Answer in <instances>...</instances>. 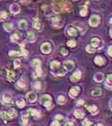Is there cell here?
<instances>
[{"label": "cell", "instance_id": "obj_1", "mask_svg": "<svg viewBox=\"0 0 112 126\" xmlns=\"http://www.w3.org/2000/svg\"><path fill=\"white\" fill-rule=\"evenodd\" d=\"M52 9L55 13H60L62 12L72 11V7L69 2H68L67 0H62V1L54 2L52 4Z\"/></svg>", "mask_w": 112, "mask_h": 126}, {"label": "cell", "instance_id": "obj_2", "mask_svg": "<svg viewBox=\"0 0 112 126\" xmlns=\"http://www.w3.org/2000/svg\"><path fill=\"white\" fill-rule=\"evenodd\" d=\"M41 103L43 106H45L47 108V109H51V108L52 107V98L49 95H43L41 98Z\"/></svg>", "mask_w": 112, "mask_h": 126}, {"label": "cell", "instance_id": "obj_3", "mask_svg": "<svg viewBox=\"0 0 112 126\" xmlns=\"http://www.w3.org/2000/svg\"><path fill=\"white\" fill-rule=\"evenodd\" d=\"M62 19L59 16H56L54 18H52V25L55 28H61L62 26Z\"/></svg>", "mask_w": 112, "mask_h": 126}, {"label": "cell", "instance_id": "obj_4", "mask_svg": "<svg viewBox=\"0 0 112 126\" xmlns=\"http://www.w3.org/2000/svg\"><path fill=\"white\" fill-rule=\"evenodd\" d=\"M41 50L44 53V54H49V53L52 51V46H51V44L48 42L43 43L41 46Z\"/></svg>", "mask_w": 112, "mask_h": 126}, {"label": "cell", "instance_id": "obj_5", "mask_svg": "<svg viewBox=\"0 0 112 126\" xmlns=\"http://www.w3.org/2000/svg\"><path fill=\"white\" fill-rule=\"evenodd\" d=\"M5 72H6V77H7V79L9 80V82H13V81L15 80V78H16V74H15V72H14V71L6 69Z\"/></svg>", "mask_w": 112, "mask_h": 126}, {"label": "cell", "instance_id": "obj_6", "mask_svg": "<svg viewBox=\"0 0 112 126\" xmlns=\"http://www.w3.org/2000/svg\"><path fill=\"white\" fill-rule=\"evenodd\" d=\"M99 21H100V19L99 16H97V15H93V16H91L89 19V25L93 27H96L98 26V25L99 24Z\"/></svg>", "mask_w": 112, "mask_h": 126}, {"label": "cell", "instance_id": "obj_7", "mask_svg": "<svg viewBox=\"0 0 112 126\" xmlns=\"http://www.w3.org/2000/svg\"><path fill=\"white\" fill-rule=\"evenodd\" d=\"M2 102L5 104H12V98L9 93H3L1 97Z\"/></svg>", "mask_w": 112, "mask_h": 126}, {"label": "cell", "instance_id": "obj_8", "mask_svg": "<svg viewBox=\"0 0 112 126\" xmlns=\"http://www.w3.org/2000/svg\"><path fill=\"white\" fill-rule=\"evenodd\" d=\"M9 9H10V12L12 13L17 14V13H19V11H20V7H19V5L17 4V3H13V4L10 5Z\"/></svg>", "mask_w": 112, "mask_h": 126}, {"label": "cell", "instance_id": "obj_9", "mask_svg": "<svg viewBox=\"0 0 112 126\" xmlns=\"http://www.w3.org/2000/svg\"><path fill=\"white\" fill-rule=\"evenodd\" d=\"M81 76H82L81 72L80 71H77V72H75L72 74V76L70 77V79L72 82H77V81H78L81 78Z\"/></svg>", "mask_w": 112, "mask_h": 126}, {"label": "cell", "instance_id": "obj_10", "mask_svg": "<svg viewBox=\"0 0 112 126\" xmlns=\"http://www.w3.org/2000/svg\"><path fill=\"white\" fill-rule=\"evenodd\" d=\"M63 66L67 71H72L74 67V63L72 61H67L63 63Z\"/></svg>", "mask_w": 112, "mask_h": 126}, {"label": "cell", "instance_id": "obj_11", "mask_svg": "<svg viewBox=\"0 0 112 126\" xmlns=\"http://www.w3.org/2000/svg\"><path fill=\"white\" fill-rule=\"evenodd\" d=\"M67 33L68 34V35H71V36H75L78 34V30L72 26H68L67 28Z\"/></svg>", "mask_w": 112, "mask_h": 126}, {"label": "cell", "instance_id": "obj_12", "mask_svg": "<svg viewBox=\"0 0 112 126\" xmlns=\"http://www.w3.org/2000/svg\"><path fill=\"white\" fill-rule=\"evenodd\" d=\"M26 98L30 103H34V102H35V100H36V94L34 92H29L27 93Z\"/></svg>", "mask_w": 112, "mask_h": 126}, {"label": "cell", "instance_id": "obj_13", "mask_svg": "<svg viewBox=\"0 0 112 126\" xmlns=\"http://www.w3.org/2000/svg\"><path fill=\"white\" fill-rule=\"evenodd\" d=\"M78 92H79V88H78V87H73V88H72L70 89L69 95L72 98H75L78 94Z\"/></svg>", "mask_w": 112, "mask_h": 126}, {"label": "cell", "instance_id": "obj_14", "mask_svg": "<svg viewBox=\"0 0 112 126\" xmlns=\"http://www.w3.org/2000/svg\"><path fill=\"white\" fill-rule=\"evenodd\" d=\"M21 38V34L19 32H15L10 36V40L12 42H18Z\"/></svg>", "mask_w": 112, "mask_h": 126}, {"label": "cell", "instance_id": "obj_15", "mask_svg": "<svg viewBox=\"0 0 112 126\" xmlns=\"http://www.w3.org/2000/svg\"><path fill=\"white\" fill-rule=\"evenodd\" d=\"M112 87V76L111 74L107 76V79L105 81V88L109 90H111Z\"/></svg>", "mask_w": 112, "mask_h": 126}, {"label": "cell", "instance_id": "obj_16", "mask_svg": "<svg viewBox=\"0 0 112 126\" xmlns=\"http://www.w3.org/2000/svg\"><path fill=\"white\" fill-rule=\"evenodd\" d=\"M94 79L97 82H101L104 80V74L102 72H98L94 76Z\"/></svg>", "mask_w": 112, "mask_h": 126}, {"label": "cell", "instance_id": "obj_17", "mask_svg": "<svg viewBox=\"0 0 112 126\" xmlns=\"http://www.w3.org/2000/svg\"><path fill=\"white\" fill-rule=\"evenodd\" d=\"M101 42V40L98 38H93L91 40V46L94 47V48H96V47L99 46V43Z\"/></svg>", "mask_w": 112, "mask_h": 126}, {"label": "cell", "instance_id": "obj_18", "mask_svg": "<svg viewBox=\"0 0 112 126\" xmlns=\"http://www.w3.org/2000/svg\"><path fill=\"white\" fill-rule=\"evenodd\" d=\"M28 119H29V113H28V111H27V112H25V113H22V124L24 125H27Z\"/></svg>", "mask_w": 112, "mask_h": 126}, {"label": "cell", "instance_id": "obj_19", "mask_svg": "<svg viewBox=\"0 0 112 126\" xmlns=\"http://www.w3.org/2000/svg\"><path fill=\"white\" fill-rule=\"evenodd\" d=\"M94 62H95L97 65H99V66H102V65L105 64V60H104L100 56H97L95 58H94Z\"/></svg>", "mask_w": 112, "mask_h": 126}, {"label": "cell", "instance_id": "obj_20", "mask_svg": "<svg viewBox=\"0 0 112 126\" xmlns=\"http://www.w3.org/2000/svg\"><path fill=\"white\" fill-rule=\"evenodd\" d=\"M101 93H102V91L99 88H95V89H94L93 91L91 92V95L93 96V97H99V96L101 95Z\"/></svg>", "mask_w": 112, "mask_h": 126}, {"label": "cell", "instance_id": "obj_21", "mask_svg": "<svg viewBox=\"0 0 112 126\" xmlns=\"http://www.w3.org/2000/svg\"><path fill=\"white\" fill-rule=\"evenodd\" d=\"M60 66H61L60 62H56V61H53V62L51 63V68H52V70L53 71H56L57 70V69H59Z\"/></svg>", "mask_w": 112, "mask_h": 126}, {"label": "cell", "instance_id": "obj_22", "mask_svg": "<svg viewBox=\"0 0 112 126\" xmlns=\"http://www.w3.org/2000/svg\"><path fill=\"white\" fill-rule=\"evenodd\" d=\"M28 113L35 118H40L41 117L40 112L37 111V110H35V109H29V110H28Z\"/></svg>", "mask_w": 112, "mask_h": 126}, {"label": "cell", "instance_id": "obj_23", "mask_svg": "<svg viewBox=\"0 0 112 126\" xmlns=\"http://www.w3.org/2000/svg\"><path fill=\"white\" fill-rule=\"evenodd\" d=\"M88 110L92 113V114H96L98 113V108L95 105L93 106H88Z\"/></svg>", "mask_w": 112, "mask_h": 126}, {"label": "cell", "instance_id": "obj_24", "mask_svg": "<svg viewBox=\"0 0 112 126\" xmlns=\"http://www.w3.org/2000/svg\"><path fill=\"white\" fill-rule=\"evenodd\" d=\"M7 113H8V114H9V117H10V119H14V118L17 117V113L14 109H10L9 111L7 112Z\"/></svg>", "mask_w": 112, "mask_h": 126}, {"label": "cell", "instance_id": "obj_25", "mask_svg": "<svg viewBox=\"0 0 112 126\" xmlns=\"http://www.w3.org/2000/svg\"><path fill=\"white\" fill-rule=\"evenodd\" d=\"M74 114L77 118H78V119H82V118H84V113L82 111V110L80 109H77L75 110V112H74Z\"/></svg>", "mask_w": 112, "mask_h": 126}, {"label": "cell", "instance_id": "obj_26", "mask_svg": "<svg viewBox=\"0 0 112 126\" xmlns=\"http://www.w3.org/2000/svg\"><path fill=\"white\" fill-rule=\"evenodd\" d=\"M1 117H2V119H3V120L4 123H7L8 120L10 119V117L9 116L7 112H3V113H1Z\"/></svg>", "mask_w": 112, "mask_h": 126}, {"label": "cell", "instance_id": "obj_27", "mask_svg": "<svg viewBox=\"0 0 112 126\" xmlns=\"http://www.w3.org/2000/svg\"><path fill=\"white\" fill-rule=\"evenodd\" d=\"M41 25L40 21H39V19H35L34 22H33V27H34L35 29H41Z\"/></svg>", "mask_w": 112, "mask_h": 126}, {"label": "cell", "instance_id": "obj_28", "mask_svg": "<svg viewBox=\"0 0 112 126\" xmlns=\"http://www.w3.org/2000/svg\"><path fill=\"white\" fill-rule=\"evenodd\" d=\"M3 28L6 31H11L12 29H13V24L11 23H6L4 24V25H3Z\"/></svg>", "mask_w": 112, "mask_h": 126}, {"label": "cell", "instance_id": "obj_29", "mask_svg": "<svg viewBox=\"0 0 112 126\" xmlns=\"http://www.w3.org/2000/svg\"><path fill=\"white\" fill-rule=\"evenodd\" d=\"M8 18H9V13H8L7 12L2 11L1 13H0V19H1V20H6Z\"/></svg>", "mask_w": 112, "mask_h": 126}, {"label": "cell", "instance_id": "obj_30", "mask_svg": "<svg viewBox=\"0 0 112 126\" xmlns=\"http://www.w3.org/2000/svg\"><path fill=\"white\" fill-rule=\"evenodd\" d=\"M16 87L17 88H19V89H23V88H25V83L23 80H20L16 83Z\"/></svg>", "mask_w": 112, "mask_h": 126}, {"label": "cell", "instance_id": "obj_31", "mask_svg": "<svg viewBox=\"0 0 112 126\" xmlns=\"http://www.w3.org/2000/svg\"><path fill=\"white\" fill-rule=\"evenodd\" d=\"M19 27L20 29H26V27H27V22L25 20H20L19 21Z\"/></svg>", "mask_w": 112, "mask_h": 126}, {"label": "cell", "instance_id": "obj_32", "mask_svg": "<svg viewBox=\"0 0 112 126\" xmlns=\"http://www.w3.org/2000/svg\"><path fill=\"white\" fill-rule=\"evenodd\" d=\"M27 40H28L29 41H30V42H33V41H35V35H34V33L29 32L28 33V36H27Z\"/></svg>", "mask_w": 112, "mask_h": 126}, {"label": "cell", "instance_id": "obj_33", "mask_svg": "<svg viewBox=\"0 0 112 126\" xmlns=\"http://www.w3.org/2000/svg\"><path fill=\"white\" fill-rule=\"evenodd\" d=\"M16 104H17V106L19 108H23V107H25V101H24L23 99H18L17 100V102H16Z\"/></svg>", "mask_w": 112, "mask_h": 126}, {"label": "cell", "instance_id": "obj_34", "mask_svg": "<svg viewBox=\"0 0 112 126\" xmlns=\"http://www.w3.org/2000/svg\"><path fill=\"white\" fill-rule=\"evenodd\" d=\"M25 44H21L20 45V49H21V53H22V55L23 56H26L27 55H28V51H27L26 50H25Z\"/></svg>", "mask_w": 112, "mask_h": 126}, {"label": "cell", "instance_id": "obj_35", "mask_svg": "<svg viewBox=\"0 0 112 126\" xmlns=\"http://www.w3.org/2000/svg\"><path fill=\"white\" fill-rule=\"evenodd\" d=\"M57 103L59 104H64L66 103V98H65L63 96H59L57 98Z\"/></svg>", "mask_w": 112, "mask_h": 126}, {"label": "cell", "instance_id": "obj_36", "mask_svg": "<svg viewBox=\"0 0 112 126\" xmlns=\"http://www.w3.org/2000/svg\"><path fill=\"white\" fill-rule=\"evenodd\" d=\"M86 50H87L88 53H94V51H95V48H94L92 46L88 45V46H86Z\"/></svg>", "mask_w": 112, "mask_h": 126}, {"label": "cell", "instance_id": "obj_37", "mask_svg": "<svg viewBox=\"0 0 112 126\" xmlns=\"http://www.w3.org/2000/svg\"><path fill=\"white\" fill-rule=\"evenodd\" d=\"M87 7L86 6H84V8H83V9L81 11H80V15L81 16H86L87 15Z\"/></svg>", "mask_w": 112, "mask_h": 126}, {"label": "cell", "instance_id": "obj_38", "mask_svg": "<svg viewBox=\"0 0 112 126\" xmlns=\"http://www.w3.org/2000/svg\"><path fill=\"white\" fill-rule=\"evenodd\" d=\"M41 65V62L40 60H37V59H35V60H33L32 62V66H35V67H37V66H40Z\"/></svg>", "mask_w": 112, "mask_h": 126}, {"label": "cell", "instance_id": "obj_39", "mask_svg": "<svg viewBox=\"0 0 112 126\" xmlns=\"http://www.w3.org/2000/svg\"><path fill=\"white\" fill-rule=\"evenodd\" d=\"M76 41L75 40H68V46L69 47H75L76 46Z\"/></svg>", "mask_w": 112, "mask_h": 126}, {"label": "cell", "instance_id": "obj_40", "mask_svg": "<svg viewBox=\"0 0 112 126\" xmlns=\"http://www.w3.org/2000/svg\"><path fill=\"white\" fill-rule=\"evenodd\" d=\"M19 55H20V53L14 51V50H11V51L9 52V56H19Z\"/></svg>", "mask_w": 112, "mask_h": 126}, {"label": "cell", "instance_id": "obj_41", "mask_svg": "<svg viewBox=\"0 0 112 126\" xmlns=\"http://www.w3.org/2000/svg\"><path fill=\"white\" fill-rule=\"evenodd\" d=\"M14 67L15 68L19 67V66H20V65H21L20 60H19V59H18V60H15L14 61Z\"/></svg>", "mask_w": 112, "mask_h": 126}, {"label": "cell", "instance_id": "obj_42", "mask_svg": "<svg viewBox=\"0 0 112 126\" xmlns=\"http://www.w3.org/2000/svg\"><path fill=\"white\" fill-rule=\"evenodd\" d=\"M68 50L67 49H65V48H62V49H61V54L62 55V56H67L68 55Z\"/></svg>", "mask_w": 112, "mask_h": 126}, {"label": "cell", "instance_id": "obj_43", "mask_svg": "<svg viewBox=\"0 0 112 126\" xmlns=\"http://www.w3.org/2000/svg\"><path fill=\"white\" fill-rule=\"evenodd\" d=\"M36 73L39 76H41V74H42V71H41V66H37V67H36Z\"/></svg>", "mask_w": 112, "mask_h": 126}, {"label": "cell", "instance_id": "obj_44", "mask_svg": "<svg viewBox=\"0 0 112 126\" xmlns=\"http://www.w3.org/2000/svg\"><path fill=\"white\" fill-rule=\"evenodd\" d=\"M34 88L36 90H40L41 89V82H35L34 84Z\"/></svg>", "mask_w": 112, "mask_h": 126}, {"label": "cell", "instance_id": "obj_45", "mask_svg": "<svg viewBox=\"0 0 112 126\" xmlns=\"http://www.w3.org/2000/svg\"><path fill=\"white\" fill-rule=\"evenodd\" d=\"M90 124H91V122H90L88 119H85L84 122H83V125H85V126H88V125H89Z\"/></svg>", "mask_w": 112, "mask_h": 126}, {"label": "cell", "instance_id": "obj_46", "mask_svg": "<svg viewBox=\"0 0 112 126\" xmlns=\"http://www.w3.org/2000/svg\"><path fill=\"white\" fill-rule=\"evenodd\" d=\"M108 55H109L110 56H112V46H110L109 49H108Z\"/></svg>", "mask_w": 112, "mask_h": 126}, {"label": "cell", "instance_id": "obj_47", "mask_svg": "<svg viewBox=\"0 0 112 126\" xmlns=\"http://www.w3.org/2000/svg\"><path fill=\"white\" fill-rule=\"evenodd\" d=\"M51 126H60V124L58 123V121H54L53 123H52Z\"/></svg>", "mask_w": 112, "mask_h": 126}, {"label": "cell", "instance_id": "obj_48", "mask_svg": "<svg viewBox=\"0 0 112 126\" xmlns=\"http://www.w3.org/2000/svg\"><path fill=\"white\" fill-rule=\"evenodd\" d=\"M56 119H58V120H62V119H63V118H62V116H61V115H56Z\"/></svg>", "mask_w": 112, "mask_h": 126}, {"label": "cell", "instance_id": "obj_49", "mask_svg": "<svg viewBox=\"0 0 112 126\" xmlns=\"http://www.w3.org/2000/svg\"><path fill=\"white\" fill-rule=\"evenodd\" d=\"M65 126H73V125H72V124L71 123V122H68V123H67L66 125H65Z\"/></svg>", "mask_w": 112, "mask_h": 126}, {"label": "cell", "instance_id": "obj_50", "mask_svg": "<svg viewBox=\"0 0 112 126\" xmlns=\"http://www.w3.org/2000/svg\"><path fill=\"white\" fill-rule=\"evenodd\" d=\"M83 103H84V101H83V100H79V101L78 102V104H79V105L80 104H83Z\"/></svg>", "mask_w": 112, "mask_h": 126}, {"label": "cell", "instance_id": "obj_51", "mask_svg": "<svg viewBox=\"0 0 112 126\" xmlns=\"http://www.w3.org/2000/svg\"><path fill=\"white\" fill-rule=\"evenodd\" d=\"M88 126H95V125H94V124H92V123H91V124H90L89 125H88Z\"/></svg>", "mask_w": 112, "mask_h": 126}, {"label": "cell", "instance_id": "obj_52", "mask_svg": "<svg viewBox=\"0 0 112 126\" xmlns=\"http://www.w3.org/2000/svg\"><path fill=\"white\" fill-rule=\"evenodd\" d=\"M97 126H104L103 125H101V124H99V125H98Z\"/></svg>", "mask_w": 112, "mask_h": 126}, {"label": "cell", "instance_id": "obj_53", "mask_svg": "<svg viewBox=\"0 0 112 126\" xmlns=\"http://www.w3.org/2000/svg\"><path fill=\"white\" fill-rule=\"evenodd\" d=\"M72 1H77V0H72Z\"/></svg>", "mask_w": 112, "mask_h": 126}]
</instances>
